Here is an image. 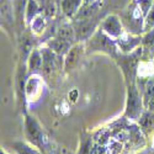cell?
Masks as SVG:
<instances>
[{
    "label": "cell",
    "instance_id": "6da1fadb",
    "mask_svg": "<svg viewBox=\"0 0 154 154\" xmlns=\"http://www.w3.org/2000/svg\"><path fill=\"white\" fill-rule=\"evenodd\" d=\"M143 105L144 101L140 97L136 85L132 83L128 86L127 90V101H126V117H128L130 120H139L143 111Z\"/></svg>",
    "mask_w": 154,
    "mask_h": 154
},
{
    "label": "cell",
    "instance_id": "7a4b0ae2",
    "mask_svg": "<svg viewBox=\"0 0 154 154\" xmlns=\"http://www.w3.org/2000/svg\"><path fill=\"white\" fill-rule=\"evenodd\" d=\"M25 132H26V137L29 139V142L32 143L35 147L41 148L43 144V132L42 128L40 126L35 117L27 116L25 117Z\"/></svg>",
    "mask_w": 154,
    "mask_h": 154
},
{
    "label": "cell",
    "instance_id": "3957f363",
    "mask_svg": "<svg viewBox=\"0 0 154 154\" xmlns=\"http://www.w3.org/2000/svg\"><path fill=\"white\" fill-rule=\"evenodd\" d=\"M101 30L110 38L116 41L117 38L123 33V25L117 15H109L101 22Z\"/></svg>",
    "mask_w": 154,
    "mask_h": 154
},
{
    "label": "cell",
    "instance_id": "277c9868",
    "mask_svg": "<svg viewBox=\"0 0 154 154\" xmlns=\"http://www.w3.org/2000/svg\"><path fill=\"white\" fill-rule=\"evenodd\" d=\"M76 22H78V26L74 27L76 41H84L86 38H90L97 26V21L95 19H89L84 21H76Z\"/></svg>",
    "mask_w": 154,
    "mask_h": 154
},
{
    "label": "cell",
    "instance_id": "5b68a950",
    "mask_svg": "<svg viewBox=\"0 0 154 154\" xmlns=\"http://www.w3.org/2000/svg\"><path fill=\"white\" fill-rule=\"evenodd\" d=\"M83 52H84L83 43H76L72 46L69 52L66 54V59H64V69H66V72H69L73 68H75V66L79 63L80 57L83 56Z\"/></svg>",
    "mask_w": 154,
    "mask_h": 154
},
{
    "label": "cell",
    "instance_id": "8992f818",
    "mask_svg": "<svg viewBox=\"0 0 154 154\" xmlns=\"http://www.w3.org/2000/svg\"><path fill=\"white\" fill-rule=\"evenodd\" d=\"M116 43L119 45V47L121 48L122 52L128 53V52H132V51L134 48H137L139 45H142V37L123 32L116 40Z\"/></svg>",
    "mask_w": 154,
    "mask_h": 154
},
{
    "label": "cell",
    "instance_id": "52a82bcc",
    "mask_svg": "<svg viewBox=\"0 0 154 154\" xmlns=\"http://www.w3.org/2000/svg\"><path fill=\"white\" fill-rule=\"evenodd\" d=\"M47 46L49 49H52L57 56H66L69 52V49L72 48L73 45L69 41L62 40L59 37H54V38H51L47 42Z\"/></svg>",
    "mask_w": 154,
    "mask_h": 154
},
{
    "label": "cell",
    "instance_id": "ba28073f",
    "mask_svg": "<svg viewBox=\"0 0 154 154\" xmlns=\"http://www.w3.org/2000/svg\"><path fill=\"white\" fill-rule=\"evenodd\" d=\"M83 5H84V0H62L60 4L64 16L69 19H74Z\"/></svg>",
    "mask_w": 154,
    "mask_h": 154
},
{
    "label": "cell",
    "instance_id": "9c48e42d",
    "mask_svg": "<svg viewBox=\"0 0 154 154\" xmlns=\"http://www.w3.org/2000/svg\"><path fill=\"white\" fill-rule=\"evenodd\" d=\"M42 58H43V63H42V69H43V73L46 75H49L52 74V72L56 69V57L57 54L53 52L52 49H49L48 47L47 48H43L42 51Z\"/></svg>",
    "mask_w": 154,
    "mask_h": 154
},
{
    "label": "cell",
    "instance_id": "30bf717a",
    "mask_svg": "<svg viewBox=\"0 0 154 154\" xmlns=\"http://www.w3.org/2000/svg\"><path fill=\"white\" fill-rule=\"evenodd\" d=\"M41 14H42V8H41L40 4H38L37 0H27L26 12H25L27 23H31L35 17H37L38 15H41Z\"/></svg>",
    "mask_w": 154,
    "mask_h": 154
},
{
    "label": "cell",
    "instance_id": "8fae6325",
    "mask_svg": "<svg viewBox=\"0 0 154 154\" xmlns=\"http://www.w3.org/2000/svg\"><path fill=\"white\" fill-rule=\"evenodd\" d=\"M54 37H59V38H62V40L73 42L74 40H76L75 38V29L69 23H64L57 30V33H56Z\"/></svg>",
    "mask_w": 154,
    "mask_h": 154
},
{
    "label": "cell",
    "instance_id": "7c38bea8",
    "mask_svg": "<svg viewBox=\"0 0 154 154\" xmlns=\"http://www.w3.org/2000/svg\"><path fill=\"white\" fill-rule=\"evenodd\" d=\"M138 123H139V127L142 128L143 131L154 128V112H152L149 110L143 112L140 119L138 120Z\"/></svg>",
    "mask_w": 154,
    "mask_h": 154
},
{
    "label": "cell",
    "instance_id": "4fadbf2b",
    "mask_svg": "<svg viewBox=\"0 0 154 154\" xmlns=\"http://www.w3.org/2000/svg\"><path fill=\"white\" fill-rule=\"evenodd\" d=\"M42 63H43V58H42V52L40 51H33L30 56L29 59V69L30 72H36L38 69L42 68Z\"/></svg>",
    "mask_w": 154,
    "mask_h": 154
},
{
    "label": "cell",
    "instance_id": "5bb4252c",
    "mask_svg": "<svg viewBox=\"0 0 154 154\" xmlns=\"http://www.w3.org/2000/svg\"><path fill=\"white\" fill-rule=\"evenodd\" d=\"M14 149L16 150L17 154H40V152L36 150L35 148H32L31 146L23 143V142H15L12 144Z\"/></svg>",
    "mask_w": 154,
    "mask_h": 154
},
{
    "label": "cell",
    "instance_id": "9a60e30c",
    "mask_svg": "<svg viewBox=\"0 0 154 154\" xmlns=\"http://www.w3.org/2000/svg\"><path fill=\"white\" fill-rule=\"evenodd\" d=\"M153 29H154V5L152 6L149 12L146 15L144 21H143V31L144 32H148Z\"/></svg>",
    "mask_w": 154,
    "mask_h": 154
},
{
    "label": "cell",
    "instance_id": "2e32d148",
    "mask_svg": "<svg viewBox=\"0 0 154 154\" xmlns=\"http://www.w3.org/2000/svg\"><path fill=\"white\" fill-rule=\"evenodd\" d=\"M45 23H46V17L41 14L33 19V21L31 22V27L35 32H41L45 29Z\"/></svg>",
    "mask_w": 154,
    "mask_h": 154
},
{
    "label": "cell",
    "instance_id": "e0dca14e",
    "mask_svg": "<svg viewBox=\"0 0 154 154\" xmlns=\"http://www.w3.org/2000/svg\"><path fill=\"white\" fill-rule=\"evenodd\" d=\"M153 5H154V0H137V6L139 8L140 12L143 14L144 17L149 12V10L152 9Z\"/></svg>",
    "mask_w": 154,
    "mask_h": 154
},
{
    "label": "cell",
    "instance_id": "ac0fdd59",
    "mask_svg": "<svg viewBox=\"0 0 154 154\" xmlns=\"http://www.w3.org/2000/svg\"><path fill=\"white\" fill-rule=\"evenodd\" d=\"M56 14H57V6H56V4H54L53 0L42 9V15H43L46 19H47V17H48V19L54 17Z\"/></svg>",
    "mask_w": 154,
    "mask_h": 154
},
{
    "label": "cell",
    "instance_id": "d6986e66",
    "mask_svg": "<svg viewBox=\"0 0 154 154\" xmlns=\"http://www.w3.org/2000/svg\"><path fill=\"white\" fill-rule=\"evenodd\" d=\"M142 45L146 48H154V29L146 32L144 37L142 38Z\"/></svg>",
    "mask_w": 154,
    "mask_h": 154
},
{
    "label": "cell",
    "instance_id": "ffe728a7",
    "mask_svg": "<svg viewBox=\"0 0 154 154\" xmlns=\"http://www.w3.org/2000/svg\"><path fill=\"white\" fill-rule=\"evenodd\" d=\"M146 106H147V109L149 110V111H152V112H154V95L148 100V102L146 104Z\"/></svg>",
    "mask_w": 154,
    "mask_h": 154
},
{
    "label": "cell",
    "instance_id": "44dd1931",
    "mask_svg": "<svg viewBox=\"0 0 154 154\" xmlns=\"http://www.w3.org/2000/svg\"><path fill=\"white\" fill-rule=\"evenodd\" d=\"M37 2H38V4L41 5V8L43 9V8H45L47 4H49L51 2H52V0H37Z\"/></svg>",
    "mask_w": 154,
    "mask_h": 154
},
{
    "label": "cell",
    "instance_id": "7402d4cb",
    "mask_svg": "<svg viewBox=\"0 0 154 154\" xmlns=\"http://www.w3.org/2000/svg\"><path fill=\"white\" fill-rule=\"evenodd\" d=\"M0 154H6V153H5L4 150H2V153H0Z\"/></svg>",
    "mask_w": 154,
    "mask_h": 154
}]
</instances>
